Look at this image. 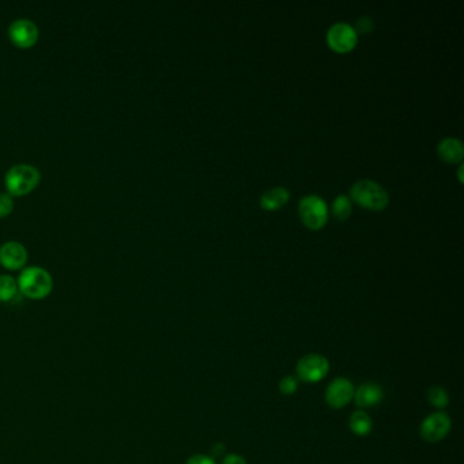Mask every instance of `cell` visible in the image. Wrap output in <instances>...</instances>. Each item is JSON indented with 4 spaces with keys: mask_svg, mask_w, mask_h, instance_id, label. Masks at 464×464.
<instances>
[{
    "mask_svg": "<svg viewBox=\"0 0 464 464\" xmlns=\"http://www.w3.org/2000/svg\"><path fill=\"white\" fill-rule=\"evenodd\" d=\"M428 400L436 409H444L449 403V398H448L447 391L442 387H437V386L429 389V392H428Z\"/></svg>",
    "mask_w": 464,
    "mask_h": 464,
    "instance_id": "cell-16",
    "label": "cell"
},
{
    "mask_svg": "<svg viewBox=\"0 0 464 464\" xmlns=\"http://www.w3.org/2000/svg\"><path fill=\"white\" fill-rule=\"evenodd\" d=\"M8 36L15 45L29 48L38 40V27L31 20L18 18L8 26Z\"/></svg>",
    "mask_w": 464,
    "mask_h": 464,
    "instance_id": "cell-7",
    "label": "cell"
},
{
    "mask_svg": "<svg viewBox=\"0 0 464 464\" xmlns=\"http://www.w3.org/2000/svg\"><path fill=\"white\" fill-rule=\"evenodd\" d=\"M384 398V392L380 386L373 383H366L357 388L354 392V400L356 405L360 409H368L379 405Z\"/></svg>",
    "mask_w": 464,
    "mask_h": 464,
    "instance_id": "cell-11",
    "label": "cell"
},
{
    "mask_svg": "<svg viewBox=\"0 0 464 464\" xmlns=\"http://www.w3.org/2000/svg\"><path fill=\"white\" fill-rule=\"evenodd\" d=\"M185 464H215V462L205 455H195L189 458Z\"/></svg>",
    "mask_w": 464,
    "mask_h": 464,
    "instance_id": "cell-21",
    "label": "cell"
},
{
    "mask_svg": "<svg viewBox=\"0 0 464 464\" xmlns=\"http://www.w3.org/2000/svg\"><path fill=\"white\" fill-rule=\"evenodd\" d=\"M41 180L40 171L29 164H17L6 173V187L11 195H25L33 191Z\"/></svg>",
    "mask_w": 464,
    "mask_h": 464,
    "instance_id": "cell-2",
    "label": "cell"
},
{
    "mask_svg": "<svg viewBox=\"0 0 464 464\" xmlns=\"http://www.w3.org/2000/svg\"><path fill=\"white\" fill-rule=\"evenodd\" d=\"M27 251L18 241H6L0 245V264L8 270H18L25 266Z\"/></svg>",
    "mask_w": 464,
    "mask_h": 464,
    "instance_id": "cell-10",
    "label": "cell"
},
{
    "mask_svg": "<svg viewBox=\"0 0 464 464\" xmlns=\"http://www.w3.org/2000/svg\"><path fill=\"white\" fill-rule=\"evenodd\" d=\"M296 370L298 379L304 383H317L327 376L330 363L320 354H307L298 361Z\"/></svg>",
    "mask_w": 464,
    "mask_h": 464,
    "instance_id": "cell-5",
    "label": "cell"
},
{
    "mask_svg": "<svg viewBox=\"0 0 464 464\" xmlns=\"http://www.w3.org/2000/svg\"><path fill=\"white\" fill-rule=\"evenodd\" d=\"M300 217L310 229H320L328 219L327 203L317 195H307L300 202Z\"/></svg>",
    "mask_w": 464,
    "mask_h": 464,
    "instance_id": "cell-4",
    "label": "cell"
},
{
    "mask_svg": "<svg viewBox=\"0 0 464 464\" xmlns=\"http://www.w3.org/2000/svg\"><path fill=\"white\" fill-rule=\"evenodd\" d=\"M350 194L356 202L370 210H383L387 206V191L373 180L357 181L351 188Z\"/></svg>",
    "mask_w": 464,
    "mask_h": 464,
    "instance_id": "cell-3",
    "label": "cell"
},
{
    "mask_svg": "<svg viewBox=\"0 0 464 464\" xmlns=\"http://www.w3.org/2000/svg\"><path fill=\"white\" fill-rule=\"evenodd\" d=\"M356 388L347 379H336L326 391V400L330 407L342 409L354 399Z\"/></svg>",
    "mask_w": 464,
    "mask_h": 464,
    "instance_id": "cell-9",
    "label": "cell"
},
{
    "mask_svg": "<svg viewBox=\"0 0 464 464\" xmlns=\"http://www.w3.org/2000/svg\"><path fill=\"white\" fill-rule=\"evenodd\" d=\"M289 201V192L284 187H275L264 192L260 198V205L264 210H277Z\"/></svg>",
    "mask_w": 464,
    "mask_h": 464,
    "instance_id": "cell-13",
    "label": "cell"
},
{
    "mask_svg": "<svg viewBox=\"0 0 464 464\" xmlns=\"http://www.w3.org/2000/svg\"><path fill=\"white\" fill-rule=\"evenodd\" d=\"M327 41L336 52H347L357 44V31L354 27L345 22L331 26L327 33Z\"/></svg>",
    "mask_w": 464,
    "mask_h": 464,
    "instance_id": "cell-8",
    "label": "cell"
},
{
    "mask_svg": "<svg viewBox=\"0 0 464 464\" xmlns=\"http://www.w3.org/2000/svg\"><path fill=\"white\" fill-rule=\"evenodd\" d=\"M18 284L17 280L8 274L0 275V301L7 303L13 300L18 293Z\"/></svg>",
    "mask_w": 464,
    "mask_h": 464,
    "instance_id": "cell-15",
    "label": "cell"
},
{
    "mask_svg": "<svg viewBox=\"0 0 464 464\" xmlns=\"http://www.w3.org/2000/svg\"><path fill=\"white\" fill-rule=\"evenodd\" d=\"M222 464H247V461L242 456H240V455L231 454V455H228V456L224 458Z\"/></svg>",
    "mask_w": 464,
    "mask_h": 464,
    "instance_id": "cell-22",
    "label": "cell"
},
{
    "mask_svg": "<svg viewBox=\"0 0 464 464\" xmlns=\"http://www.w3.org/2000/svg\"><path fill=\"white\" fill-rule=\"evenodd\" d=\"M298 388V382L293 376H286L280 383V391L284 395H293Z\"/></svg>",
    "mask_w": 464,
    "mask_h": 464,
    "instance_id": "cell-19",
    "label": "cell"
},
{
    "mask_svg": "<svg viewBox=\"0 0 464 464\" xmlns=\"http://www.w3.org/2000/svg\"><path fill=\"white\" fill-rule=\"evenodd\" d=\"M333 212L338 219H346L351 214V202L347 196L339 195L334 201Z\"/></svg>",
    "mask_w": 464,
    "mask_h": 464,
    "instance_id": "cell-17",
    "label": "cell"
},
{
    "mask_svg": "<svg viewBox=\"0 0 464 464\" xmlns=\"http://www.w3.org/2000/svg\"><path fill=\"white\" fill-rule=\"evenodd\" d=\"M437 152H439L440 158L448 164H456V162L462 161L464 155L463 145L456 138L442 139L440 142Z\"/></svg>",
    "mask_w": 464,
    "mask_h": 464,
    "instance_id": "cell-12",
    "label": "cell"
},
{
    "mask_svg": "<svg viewBox=\"0 0 464 464\" xmlns=\"http://www.w3.org/2000/svg\"><path fill=\"white\" fill-rule=\"evenodd\" d=\"M14 208L13 195L8 192H0V218L8 215Z\"/></svg>",
    "mask_w": 464,
    "mask_h": 464,
    "instance_id": "cell-18",
    "label": "cell"
},
{
    "mask_svg": "<svg viewBox=\"0 0 464 464\" xmlns=\"http://www.w3.org/2000/svg\"><path fill=\"white\" fill-rule=\"evenodd\" d=\"M17 284L18 289L22 291V294H25L26 297L33 300H40L51 293L53 280L51 274L45 268L38 266H31L26 267L21 271Z\"/></svg>",
    "mask_w": 464,
    "mask_h": 464,
    "instance_id": "cell-1",
    "label": "cell"
},
{
    "mask_svg": "<svg viewBox=\"0 0 464 464\" xmlns=\"http://www.w3.org/2000/svg\"><path fill=\"white\" fill-rule=\"evenodd\" d=\"M354 30L358 31V33H362V34L370 33L373 30V21L369 17H362V18L358 20V22H357Z\"/></svg>",
    "mask_w": 464,
    "mask_h": 464,
    "instance_id": "cell-20",
    "label": "cell"
},
{
    "mask_svg": "<svg viewBox=\"0 0 464 464\" xmlns=\"http://www.w3.org/2000/svg\"><path fill=\"white\" fill-rule=\"evenodd\" d=\"M462 173H463V165L459 168V172H458V175H459V179H461V181L463 180V176H462Z\"/></svg>",
    "mask_w": 464,
    "mask_h": 464,
    "instance_id": "cell-23",
    "label": "cell"
},
{
    "mask_svg": "<svg viewBox=\"0 0 464 464\" xmlns=\"http://www.w3.org/2000/svg\"><path fill=\"white\" fill-rule=\"evenodd\" d=\"M451 430V419L442 412L430 414L421 425V436L428 442H439L445 439Z\"/></svg>",
    "mask_w": 464,
    "mask_h": 464,
    "instance_id": "cell-6",
    "label": "cell"
},
{
    "mask_svg": "<svg viewBox=\"0 0 464 464\" xmlns=\"http://www.w3.org/2000/svg\"><path fill=\"white\" fill-rule=\"evenodd\" d=\"M349 426H350V430L354 435L366 436L372 432L373 423H372L370 416L365 413L363 410H357V412L351 414L350 421H349Z\"/></svg>",
    "mask_w": 464,
    "mask_h": 464,
    "instance_id": "cell-14",
    "label": "cell"
}]
</instances>
